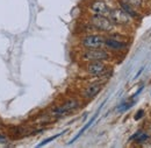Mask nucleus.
I'll return each mask as SVG.
<instances>
[{"label":"nucleus","mask_w":151,"mask_h":148,"mask_svg":"<svg viewBox=\"0 0 151 148\" xmlns=\"http://www.w3.org/2000/svg\"><path fill=\"white\" fill-rule=\"evenodd\" d=\"M83 70L87 75L100 78V79H108L113 74L112 67H109L107 62H104V61L85 62L83 64Z\"/></svg>","instance_id":"obj_1"},{"label":"nucleus","mask_w":151,"mask_h":148,"mask_svg":"<svg viewBox=\"0 0 151 148\" xmlns=\"http://www.w3.org/2000/svg\"><path fill=\"white\" fill-rule=\"evenodd\" d=\"M78 58L85 63V62H92V61H104L108 62L113 58V54L109 53L106 48H96V49H81L79 53Z\"/></svg>","instance_id":"obj_2"},{"label":"nucleus","mask_w":151,"mask_h":148,"mask_svg":"<svg viewBox=\"0 0 151 148\" xmlns=\"http://www.w3.org/2000/svg\"><path fill=\"white\" fill-rule=\"evenodd\" d=\"M87 21L91 23V26L95 29V32L101 33V34H109L116 29L115 25L112 22V20L106 17V15H94L90 14L87 17Z\"/></svg>","instance_id":"obj_3"},{"label":"nucleus","mask_w":151,"mask_h":148,"mask_svg":"<svg viewBox=\"0 0 151 148\" xmlns=\"http://www.w3.org/2000/svg\"><path fill=\"white\" fill-rule=\"evenodd\" d=\"M108 18L112 20L115 27L122 28V29H129L134 26V19L128 15L122 8H120L119 6L111 8V12L108 14Z\"/></svg>","instance_id":"obj_4"},{"label":"nucleus","mask_w":151,"mask_h":148,"mask_svg":"<svg viewBox=\"0 0 151 148\" xmlns=\"http://www.w3.org/2000/svg\"><path fill=\"white\" fill-rule=\"evenodd\" d=\"M105 43V34L101 33H87L83 34L78 38V46L81 49H96L104 48Z\"/></svg>","instance_id":"obj_5"},{"label":"nucleus","mask_w":151,"mask_h":148,"mask_svg":"<svg viewBox=\"0 0 151 148\" xmlns=\"http://www.w3.org/2000/svg\"><path fill=\"white\" fill-rule=\"evenodd\" d=\"M81 106V102L77 98H69L65 102H63L60 105L55 106L51 111H50V117L52 118H62L71 112H75Z\"/></svg>","instance_id":"obj_6"},{"label":"nucleus","mask_w":151,"mask_h":148,"mask_svg":"<svg viewBox=\"0 0 151 148\" xmlns=\"http://www.w3.org/2000/svg\"><path fill=\"white\" fill-rule=\"evenodd\" d=\"M104 48H106L109 53L112 54H121V53H126L129 48V43L127 41H121V40H116L114 37H111L108 35H105V43H104Z\"/></svg>","instance_id":"obj_7"},{"label":"nucleus","mask_w":151,"mask_h":148,"mask_svg":"<svg viewBox=\"0 0 151 148\" xmlns=\"http://www.w3.org/2000/svg\"><path fill=\"white\" fill-rule=\"evenodd\" d=\"M105 82L104 81H95V82H91L87 85H85L83 88V90L80 91V97L84 100H92L95 98L99 93L101 92V90L104 89Z\"/></svg>","instance_id":"obj_8"},{"label":"nucleus","mask_w":151,"mask_h":148,"mask_svg":"<svg viewBox=\"0 0 151 148\" xmlns=\"http://www.w3.org/2000/svg\"><path fill=\"white\" fill-rule=\"evenodd\" d=\"M86 8L90 14H94V15L108 17L111 12V7L105 0H88L86 4Z\"/></svg>","instance_id":"obj_9"},{"label":"nucleus","mask_w":151,"mask_h":148,"mask_svg":"<svg viewBox=\"0 0 151 148\" xmlns=\"http://www.w3.org/2000/svg\"><path fill=\"white\" fill-rule=\"evenodd\" d=\"M116 4H117V6L120 7V8H122L128 15H130L134 20H138V19H141V12L138 11V9H136L135 7H132V5H129V4H127V2H124V1H122V0H116Z\"/></svg>","instance_id":"obj_10"},{"label":"nucleus","mask_w":151,"mask_h":148,"mask_svg":"<svg viewBox=\"0 0 151 148\" xmlns=\"http://www.w3.org/2000/svg\"><path fill=\"white\" fill-rule=\"evenodd\" d=\"M150 134L147 132V131H143V130H139L137 132H135L130 136V141H134L135 145L137 146H144V144L147 142V140L149 139Z\"/></svg>","instance_id":"obj_11"},{"label":"nucleus","mask_w":151,"mask_h":148,"mask_svg":"<svg viewBox=\"0 0 151 148\" xmlns=\"http://www.w3.org/2000/svg\"><path fill=\"white\" fill-rule=\"evenodd\" d=\"M105 103H106V100H105V102H104V103H102V104L100 105V107H99V109H98V111H96V112H95V113H94V115H93V117H92V118H91V119L88 120V123H87V124H86V125H85V126H84V127H83L81 130L79 131V133H78V134L76 135L75 138H73V139H72V140H71L70 142H69V145H72L73 142H76V141H77V140H78V139H79V138H80V136H81V135H83V134H84V133H85L86 131H87V130H88V128H90V127H91V126H92V124L94 123V120H95V119H96V117H98V114L100 113V111H101V109L104 107V105H105Z\"/></svg>","instance_id":"obj_12"},{"label":"nucleus","mask_w":151,"mask_h":148,"mask_svg":"<svg viewBox=\"0 0 151 148\" xmlns=\"http://www.w3.org/2000/svg\"><path fill=\"white\" fill-rule=\"evenodd\" d=\"M129 5H132V7H135L136 9H138L139 12H142L143 9H145L147 7V0H122Z\"/></svg>","instance_id":"obj_13"},{"label":"nucleus","mask_w":151,"mask_h":148,"mask_svg":"<svg viewBox=\"0 0 151 148\" xmlns=\"http://www.w3.org/2000/svg\"><path fill=\"white\" fill-rule=\"evenodd\" d=\"M69 130H64L63 132H60V133H57V134H55V135H52V136H49V138H47V139H44L42 142H40L37 145V147H43V146H45V145H48L49 142H51V141H54V140H56L57 138H59V136H62L63 134H65L66 132H68Z\"/></svg>","instance_id":"obj_14"},{"label":"nucleus","mask_w":151,"mask_h":148,"mask_svg":"<svg viewBox=\"0 0 151 148\" xmlns=\"http://www.w3.org/2000/svg\"><path fill=\"white\" fill-rule=\"evenodd\" d=\"M135 104V100H130V102H123L117 106V111L119 112H126L127 110H129L132 105Z\"/></svg>","instance_id":"obj_15"},{"label":"nucleus","mask_w":151,"mask_h":148,"mask_svg":"<svg viewBox=\"0 0 151 148\" xmlns=\"http://www.w3.org/2000/svg\"><path fill=\"white\" fill-rule=\"evenodd\" d=\"M144 115H145V111H144L143 109H139L138 111L135 113V115H134V120L138 121V120H141V119H142Z\"/></svg>","instance_id":"obj_16"},{"label":"nucleus","mask_w":151,"mask_h":148,"mask_svg":"<svg viewBox=\"0 0 151 148\" xmlns=\"http://www.w3.org/2000/svg\"><path fill=\"white\" fill-rule=\"evenodd\" d=\"M145 131H147V132L151 135V121L147 125V126H145Z\"/></svg>","instance_id":"obj_17"},{"label":"nucleus","mask_w":151,"mask_h":148,"mask_svg":"<svg viewBox=\"0 0 151 148\" xmlns=\"http://www.w3.org/2000/svg\"><path fill=\"white\" fill-rule=\"evenodd\" d=\"M144 146H147V147H151V135L149 136V139L147 140V142L144 144Z\"/></svg>","instance_id":"obj_18"},{"label":"nucleus","mask_w":151,"mask_h":148,"mask_svg":"<svg viewBox=\"0 0 151 148\" xmlns=\"http://www.w3.org/2000/svg\"><path fill=\"white\" fill-rule=\"evenodd\" d=\"M5 142H7V139L4 135H0V144H5Z\"/></svg>","instance_id":"obj_19"},{"label":"nucleus","mask_w":151,"mask_h":148,"mask_svg":"<svg viewBox=\"0 0 151 148\" xmlns=\"http://www.w3.org/2000/svg\"><path fill=\"white\" fill-rule=\"evenodd\" d=\"M142 71H143V68H141V70H139V71H138V73H137V74H136V76H135V78H137V77H138V76H139V75L142 74Z\"/></svg>","instance_id":"obj_20"},{"label":"nucleus","mask_w":151,"mask_h":148,"mask_svg":"<svg viewBox=\"0 0 151 148\" xmlns=\"http://www.w3.org/2000/svg\"><path fill=\"white\" fill-rule=\"evenodd\" d=\"M149 114H150V118H151V110H150V112H149Z\"/></svg>","instance_id":"obj_21"}]
</instances>
